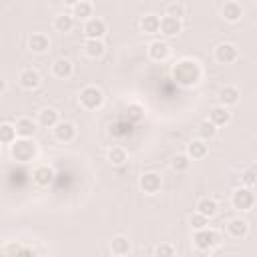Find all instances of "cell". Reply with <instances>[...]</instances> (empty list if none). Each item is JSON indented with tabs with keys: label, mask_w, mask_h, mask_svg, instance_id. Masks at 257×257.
Wrapping results in <instances>:
<instances>
[{
	"label": "cell",
	"mask_w": 257,
	"mask_h": 257,
	"mask_svg": "<svg viewBox=\"0 0 257 257\" xmlns=\"http://www.w3.org/2000/svg\"><path fill=\"white\" fill-rule=\"evenodd\" d=\"M34 131H36V124H34V120H30V118H20V120L16 122V135H18V137L30 139V137L34 135Z\"/></svg>",
	"instance_id": "cb8c5ba5"
},
{
	"label": "cell",
	"mask_w": 257,
	"mask_h": 257,
	"mask_svg": "<svg viewBox=\"0 0 257 257\" xmlns=\"http://www.w3.org/2000/svg\"><path fill=\"white\" fill-rule=\"evenodd\" d=\"M169 52H171V48H169L167 42L155 40V42L149 44V56H151L153 60H165V58L169 56Z\"/></svg>",
	"instance_id": "7c38bea8"
},
{
	"label": "cell",
	"mask_w": 257,
	"mask_h": 257,
	"mask_svg": "<svg viewBox=\"0 0 257 257\" xmlns=\"http://www.w3.org/2000/svg\"><path fill=\"white\" fill-rule=\"evenodd\" d=\"M207 223H209V219L205 215H201V213H197V215L191 217V227L193 229H203V227H207Z\"/></svg>",
	"instance_id": "d6a6232c"
},
{
	"label": "cell",
	"mask_w": 257,
	"mask_h": 257,
	"mask_svg": "<svg viewBox=\"0 0 257 257\" xmlns=\"http://www.w3.org/2000/svg\"><path fill=\"white\" fill-rule=\"evenodd\" d=\"M221 14L225 20L229 22H237L241 16H243V8L237 4V2H225V6L221 8Z\"/></svg>",
	"instance_id": "5bb4252c"
},
{
	"label": "cell",
	"mask_w": 257,
	"mask_h": 257,
	"mask_svg": "<svg viewBox=\"0 0 257 257\" xmlns=\"http://www.w3.org/2000/svg\"><path fill=\"white\" fill-rule=\"evenodd\" d=\"M48 46H50V40H48V36H44V34H32L30 36V40H28V48L32 50V52H46L48 50Z\"/></svg>",
	"instance_id": "9a60e30c"
},
{
	"label": "cell",
	"mask_w": 257,
	"mask_h": 257,
	"mask_svg": "<svg viewBox=\"0 0 257 257\" xmlns=\"http://www.w3.org/2000/svg\"><path fill=\"white\" fill-rule=\"evenodd\" d=\"M58 122V112L52 110V108H44L40 110L38 114V124L44 126V128H54V124Z\"/></svg>",
	"instance_id": "ffe728a7"
},
{
	"label": "cell",
	"mask_w": 257,
	"mask_h": 257,
	"mask_svg": "<svg viewBox=\"0 0 257 257\" xmlns=\"http://www.w3.org/2000/svg\"><path fill=\"white\" fill-rule=\"evenodd\" d=\"M52 177H54V171L50 169V167H46V165H42V167H36L34 169V173H32V179H34V183L36 185H48L50 181H52Z\"/></svg>",
	"instance_id": "2e32d148"
},
{
	"label": "cell",
	"mask_w": 257,
	"mask_h": 257,
	"mask_svg": "<svg viewBox=\"0 0 257 257\" xmlns=\"http://www.w3.org/2000/svg\"><path fill=\"white\" fill-rule=\"evenodd\" d=\"M139 185H141V189L145 191V193H157L159 189H161V185H163V181H161V175H157V173H145L143 177H141V181H139Z\"/></svg>",
	"instance_id": "ba28073f"
},
{
	"label": "cell",
	"mask_w": 257,
	"mask_h": 257,
	"mask_svg": "<svg viewBox=\"0 0 257 257\" xmlns=\"http://www.w3.org/2000/svg\"><path fill=\"white\" fill-rule=\"evenodd\" d=\"M159 26H161V18H159L157 14H147V16H143V20H141V28H143V32H147V34L159 32Z\"/></svg>",
	"instance_id": "7402d4cb"
},
{
	"label": "cell",
	"mask_w": 257,
	"mask_h": 257,
	"mask_svg": "<svg viewBox=\"0 0 257 257\" xmlns=\"http://www.w3.org/2000/svg\"><path fill=\"white\" fill-rule=\"evenodd\" d=\"M209 120L215 124V126H223L231 120V112L227 110V106H215L211 112H209Z\"/></svg>",
	"instance_id": "4fadbf2b"
},
{
	"label": "cell",
	"mask_w": 257,
	"mask_h": 257,
	"mask_svg": "<svg viewBox=\"0 0 257 257\" xmlns=\"http://www.w3.org/2000/svg\"><path fill=\"white\" fill-rule=\"evenodd\" d=\"M52 72H54V76H58V78H68V76L72 74V62L66 60V58H58V60H54V64H52Z\"/></svg>",
	"instance_id": "e0dca14e"
},
{
	"label": "cell",
	"mask_w": 257,
	"mask_h": 257,
	"mask_svg": "<svg viewBox=\"0 0 257 257\" xmlns=\"http://www.w3.org/2000/svg\"><path fill=\"white\" fill-rule=\"evenodd\" d=\"M189 165H191V161H189V157H187V155H179V157H175V159H173V169H175V171H179V173L187 171V169H189Z\"/></svg>",
	"instance_id": "1f68e13d"
},
{
	"label": "cell",
	"mask_w": 257,
	"mask_h": 257,
	"mask_svg": "<svg viewBox=\"0 0 257 257\" xmlns=\"http://www.w3.org/2000/svg\"><path fill=\"white\" fill-rule=\"evenodd\" d=\"M193 241H195L197 249L209 251V249H213L215 245H219V235H217V231H213V229H209V227H203V229H197Z\"/></svg>",
	"instance_id": "3957f363"
},
{
	"label": "cell",
	"mask_w": 257,
	"mask_h": 257,
	"mask_svg": "<svg viewBox=\"0 0 257 257\" xmlns=\"http://www.w3.org/2000/svg\"><path fill=\"white\" fill-rule=\"evenodd\" d=\"M4 86H6V82H4V78H2V76H0V92H2V90H4Z\"/></svg>",
	"instance_id": "8d00e7d4"
},
{
	"label": "cell",
	"mask_w": 257,
	"mask_h": 257,
	"mask_svg": "<svg viewBox=\"0 0 257 257\" xmlns=\"http://www.w3.org/2000/svg\"><path fill=\"white\" fill-rule=\"evenodd\" d=\"M239 88H235V86H225V88H221V92H219V98H221V102H223V106H229V104H237L239 102Z\"/></svg>",
	"instance_id": "d6986e66"
},
{
	"label": "cell",
	"mask_w": 257,
	"mask_h": 257,
	"mask_svg": "<svg viewBox=\"0 0 257 257\" xmlns=\"http://www.w3.org/2000/svg\"><path fill=\"white\" fill-rule=\"evenodd\" d=\"M110 249H112V253H116V255H126V253L131 251V241H128L126 237L118 235V237H114V239H112Z\"/></svg>",
	"instance_id": "4316f807"
},
{
	"label": "cell",
	"mask_w": 257,
	"mask_h": 257,
	"mask_svg": "<svg viewBox=\"0 0 257 257\" xmlns=\"http://www.w3.org/2000/svg\"><path fill=\"white\" fill-rule=\"evenodd\" d=\"M159 30H161L163 34H167V36H175V34H179V32H181V18L171 16V14L163 16V18H161V26H159Z\"/></svg>",
	"instance_id": "9c48e42d"
},
{
	"label": "cell",
	"mask_w": 257,
	"mask_h": 257,
	"mask_svg": "<svg viewBox=\"0 0 257 257\" xmlns=\"http://www.w3.org/2000/svg\"><path fill=\"white\" fill-rule=\"evenodd\" d=\"M197 213H201V215H205L207 219H211V217H215L217 215V203L213 201V199H201L199 203H197Z\"/></svg>",
	"instance_id": "d4e9b609"
},
{
	"label": "cell",
	"mask_w": 257,
	"mask_h": 257,
	"mask_svg": "<svg viewBox=\"0 0 257 257\" xmlns=\"http://www.w3.org/2000/svg\"><path fill=\"white\" fill-rule=\"evenodd\" d=\"M18 82H20V86H22V88L32 90V88H36V86L40 84V74H38L36 70H32V68L22 70V72H20V76H18Z\"/></svg>",
	"instance_id": "30bf717a"
},
{
	"label": "cell",
	"mask_w": 257,
	"mask_h": 257,
	"mask_svg": "<svg viewBox=\"0 0 257 257\" xmlns=\"http://www.w3.org/2000/svg\"><path fill=\"white\" fill-rule=\"evenodd\" d=\"M84 50H86V54H88L90 58H98V56L104 54V44H102L100 38H88V40L84 42Z\"/></svg>",
	"instance_id": "ac0fdd59"
},
{
	"label": "cell",
	"mask_w": 257,
	"mask_h": 257,
	"mask_svg": "<svg viewBox=\"0 0 257 257\" xmlns=\"http://www.w3.org/2000/svg\"><path fill=\"white\" fill-rule=\"evenodd\" d=\"M16 139V126H12V124H0V143H12Z\"/></svg>",
	"instance_id": "4dcf8cb0"
},
{
	"label": "cell",
	"mask_w": 257,
	"mask_h": 257,
	"mask_svg": "<svg viewBox=\"0 0 257 257\" xmlns=\"http://www.w3.org/2000/svg\"><path fill=\"white\" fill-rule=\"evenodd\" d=\"M187 153H189V159H203L207 155L205 141H191L187 147Z\"/></svg>",
	"instance_id": "484cf974"
},
{
	"label": "cell",
	"mask_w": 257,
	"mask_h": 257,
	"mask_svg": "<svg viewBox=\"0 0 257 257\" xmlns=\"http://www.w3.org/2000/svg\"><path fill=\"white\" fill-rule=\"evenodd\" d=\"M155 253H157L159 257H171V255H175V247H173V245L163 243V245H159V247L155 249Z\"/></svg>",
	"instance_id": "836d02e7"
},
{
	"label": "cell",
	"mask_w": 257,
	"mask_h": 257,
	"mask_svg": "<svg viewBox=\"0 0 257 257\" xmlns=\"http://www.w3.org/2000/svg\"><path fill=\"white\" fill-rule=\"evenodd\" d=\"M108 161H110L114 167L124 165V163H126V151L120 149V147H112V149L108 151Z\"/></svg>",
	"instance_id": "f1b7e54d"
},
{
	"label": "cell",
	"mask_w": 257,
	"mask_h": 257,
	"mask_svg": "<svg viewBox=\"0 0 257 257\" xmlns=\"http://www.w3.org/2000/svg\"><path fill=\"white\" fill-rule=\"evenodd\" d=\"M92 14V6L84 0H78L74 6H72V18H78V20H88Z\"/></svg>",
	"instance_id": "603a6c76"
},
{
	"label": "cell",
	"mask_w": 257,
	"mask_h": 257,
	"mask_svg": "<svg viewBox=\"0 0 257 257\" xmlns=\"http://www.w3.org/2000/svg\"><path fill=\"white\" fill-rule=\"evenodd\" d=\"M78 100H80V104H82L86 110H94V108H98V106L102 104L104 96H102V92H100L96 86H86V88L80 90Z\"/></svg>",
	"instance_id": "277c9868"
},
{
	"label": "cell",
	"mask_w": 257,
	"mask_h": 257,
	"mask_svg": "<svg viewBox=\"0 0 257 257\" xmlns=\"http://www.w3.org/2000/svg\"><path fill=\"white\" fill-rule=\"evenodd\" d=\"M231 203H233V207L239 209V211H249V209L253 207V203H255V195H253L251 187H247V189H237V191L233 193V197H231Z\"/></svg>",
	"instance_id": "5b68a950"
},
{
	"label": "cell",
	"mask_w": 257,
	"mask_h": 257,
	"mask_svg": "<svg viewBox=\"0 0 257 257\" xmlns=\"http://www.w3.org/2000/svg\"><path fill=\"white\" fill-rule=\"evenodd\" d=\"M199 135H201L203 141H209V139H213V137L217 135V126H215L211 120H203V122L199 124Z\"/></svg>",
	"instance_id": "f546056e"
},
{
	"label": "cell",
	"mask_w": 257,
	"mask_h": 257,
	"mask_svg": "<svg viewBox=\"0 0 257 257\" xmlns=\"http://www.w3.org/2000/svg\"><path fill=\"white\" fill-rule=\"evenodd\" d=\"M243 183H245L247 187H253V185H255V169L245 171V175H243Z\"/></svg>",
	"instance_id": "d590c367"
},
{
	"label": "cell",
	"mask_w": 257,
	"mask_h": 257,
	"mask_svg": "<svg viewBox=\"0 0 257 257\" xmlns=\"http://www.w3.org/2000/svg\"><path fill=\"white\" fill-rule=\"evenodd\" d=\"M10 145H12L10 153H12V157H14L16 161H32L34 155H36V145L30 143V141L24 139V137H20V141L14 139Z\"/></svg>",
	"instance_id": "7a4b0ae2"
},
{
	"label": "cell",
	"mask_w": 257,
	"mask_h": 257,
	"mask_svg": "<svg viewBox=\"0 0 257 257\" xmlns=\"http://www.w3.org/2000/svg\"><path fill=\"white\" fill-rule=\"evenodd\" d=\"M74 133H76V128H74L72 122H56L54 124V137L58 141H62V143L72 141L74 139Z\"/></svg>",
	"instance_id": "8fae6325"
},
{
	"label": "cell",
	"mask_w": 257,
	"mask_h": 257,
	"mask_svg": "<svg viewBox=\"0 0 257 257\" xmlns=\"http://www.w3.org/2000/svg\"><path fill=\"white\" fill-rule=\"evenodd\" d=\"M4 253H26V255H34L32 249H28V247H20V245H10L8 249H4Z\"/></svg>",
	"instance_id": "e575fe53"
},
{
	"label": "cell",
	"mask_w": 257,
	"mask_h": 257,
	"mask_svg": "<svg viewBox=\"0 0 257 257\" xmlns=\"http://www.w3.org/2000/svg\"><path fill=\"white\" fill-rule=\"evenodd\" d=\"M72 26H74V18H72L70 14H60V16H56V20H54V28H56L58 32H70Z\"/></svg>",
	"instance_id": "83f0119b"
},
{
	"label": "cell",
	"mask_w": 257,
	"mask_h": 257,
	"mask_svg": "<svg viewBox=\"0 0 257 257\" xmlns=\"http://www.w3.org/2000/svg\"><path fill=\"white\" fill-rule=\"evenodd\" d=\"M64 2H66V4H70V6H74V4L78 2V0H64Z\"/></svg>",
	"instance_id": "74e56055"
},
{
	"label": "cell",
	"mask_w": 257,
	"mask_h": 257,
	"mask_svg": "<svg viewBox=\"0 0 257 257\" xmlns=\"http://www.w3.org/2000/svg\"><path fill=\"white\" fill-rule=\"evenodd\" d=\"M173 76L179 84L183 86H191V84H197L199 78H201V68L195 60H181L177 62V66L173 68Z\"/></svg>",
	"instance_id": "6da1fadb"
},
{
	"label": "cell",
	"mask_w": 257,
	"mask_h": 257,
	"mask_svg": "<svg viewBox=\"0 0 257 257\" xmlns=\"http://www.w3.org/2000/svg\"><path fill=\"white\" fill-rule=\"evenodd\" d=\"M84 34L86 38H102L106 34V24L100 18H88L84 24Z\"/></svg>",
	"instance_id": "52a82bcc"
},
{
	"label": "cell",
	"mask_w": 257,
	"mask_h": 257,
	"mask_svg": "<svg viewBox=\"0 0 257 257\" xmlns=\"http://www.w3.org/2000/svg\"><path fill=\"white\" fill-rule=\"evenodd\" d=\"M215 58H217V62H221V64H231V62H235V60L239 58V50H237L235 44L223 42V44H219V46L215 48Z\"/></svg>",
	"instance_id": "8992f818"
},
{
	"label": "cell",
	"mask_w": 257,
	"mask_h": 257,
	"mask_svg": "<svg viewBox=\"0 0 257 257\" xmlns=\"http://www.w3.org/2000/svg\"><path fill=\"white\" fill-rule=\"evenodd\" d=\"M227 231H229L231 237H237V239H239V237H245V235H247L249 225H247V221H243V219H233V221H229Z\"/></svg>",
	"instance_id": "44dd1931"
}]
</instances>
